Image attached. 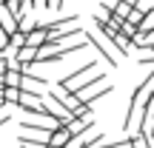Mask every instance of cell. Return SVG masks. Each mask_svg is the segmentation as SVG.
Here are the masks:
<instances>
[{
  "instance_id": "1",
  "label": "cell",
  "mask_w": 154,
  "mask_h": 148,
  "mask_svg": "<svg viewBox=\"0 0 154 148\" xmlns=\"http://www.w3.org/2000/svg\"><path fill=\"white\" fill-rule=\"evenodd\" d=\"M86 40H88V43H91L94 49L100 51V54H103V60L109 63L111 68H117V66H120V57H123V54L117 51V46L111 43L109 37H103L100 32H94V29H88V32H86Z\"/></svg>"
},
{
  "instance_id": "2",
  "label": "cell",
  "mask_w": 154,
  "mask_h": 148,
  "mask_svg": "<svg viewBox=\"0 0 154 148\" xmlns=\"http://www.w3.org/2000/svg\"><path fill=\"white\" fill-rule=\"evenodd\" d=\"M40 103H43V111H46L49 117H54V120L60 122L63 128H69V125H72V120H74V117H72V111H69V108H66V105H63V103H60V100H57L51 91H46Z\"/></svg>"
},
{
  "instance_id": "3",
  "label": "cell",
  "mask_w": 154,
  "mask_h": 148,
  "mask_svg": "<svg viewBox=\"0 0 154 148\" xmlns=\"http://www.w3.org/2000/svg\"><path fill=\"white\" fill-rule=\"evenodd\" d=\"M94 68H97V63H94V60H88V63H83V66L77 68V71L66 74V77H63L60 83H57V86H63V88H66V91H77V88L83 86V77H86L88 71H94Z\"/></svg>"
},
{
  "instance_id": "4",
  "label": "cell",
  "mask_w": 154,
  "mask_h": 148,
  "mask_svg": "<svg viewBox=\"0 0 154 148\" xmlns=\"http://www.w3.org/2000/svg\"><path fill=\"white\" fill-rule=\"evenodd\" d=\"M0 29H3V34H6V37H11L14 32H20V23L14 20V14H11L6 6H0Z\"/></svg>"
},
{
  "instance_id": "5",
  "label": "cell",
  "mask_w": 154,
  "mask_h": 148,
  "mask_svg": "<svg viewBox=\"0 0 154 148\" xmlns=\"http://www.w3.org/2000/svg\"><path fill=\"white\" fill-rule=\"evenodd\" d=\"M72 143V131L69 128H57L54 134H49V148H66Z\"/></svg>"
},
{
  "instance_id": "6",
  "label": "cell",
  "mask_w": 154,
  "mask_h": 148,
  "mask_svg": "<svg viewBox=\"0 0 154 148\" xmlns=\"http://www.w3.org/2000/svg\"><path fill=\"white\" fill-rule=\"evenodd\" d=\"M131 9H134L131 0H120V3H117V9H114V17H117L120 23H126V20H128V14H131Z\"/></svg>"
},
{
  "instance_id": "7",
  "label": "cell",
  "mask_w": 154,
  "mask_h": 148,
  "mask_svg": "<svg viewBox=\"0 0 154 148\" xmlns=\"http://www.w3.org/2000/svg\"><path fill=\"white\" fill-rule=\"evenodd\" d=\"M3 80H6V86H9V88H20V83H23V71H20V68H9V71L3 74Z\"/></svg>"
},
{
  "instance_id": "8",
  "label": "cell",
  "mask_w": 154,
  "mask_h": 148,
  "mask_svg": "<svg viewBox=\"0 0 154 148\" xmlns=\"http://www.w3.org/2000/svg\"><path fill=\"white\" fill-rule=\"evenodd\" d=\"M151 32H154V6L146 11L143 23H140V37H146V34H151Z\"/></svg>"
},
{
  "instance_id": "9",
  "label": "cell",
  "mask_w": 154,
  "mask_h": 148,
  "mask_svg": "<svg viewBox=\"0 0 154 148\" xmlns=\"http://www.w3.org/2000/svg\"><path fill=\"white\" fill-rule=\"evenodd\" d=\"M20 88H9V86H6L3 88V100H6V105H17V103H20Z\"/></svg>"
},
{
  "instance_id": "10",
  "label": "cell",
  "mask_w": 154,
  "mask_h": 148,
  "mask_svg": "<svg viewBox=\"0 0 154 148\" xmlns=\"http://www.w3.org/2000/svg\"><path fill=\"white\" fill-rule=\"evenodd\" d=\"M23 46H26V32H14L9 37V49H14V51H20Z\"/></svg>"
},
{
  "instance_id": "11",
  "label": "cell",
  "mask_w": 154,
  "mask_h": 148,
  "mask_svg": "<svg viewBox=\"0 0 154 148\" xmlns=\"http://www.w3.org/2000/svg\"><path fill=\"white\" fill-rule=\"evenodd\" d=\"M140 63H143V66H154V49H151V51H146V54L140 57Z\"/></svg>"
},
{
  "instance_id": "12",
  "label": "cell",
  "mask_w": 154,
  "mask_h": 148,
  "mask_svg": "<svg viewBox=\"0 0 154 148\" xmlns=\"http://www.w3.org/2000/svg\"><path fill=\"white\" fill-rule=\"evenodd\" d=\"M6 46H9V37H6V34H3V29H0V57H3Z\"/></svg>"
},
{
  "instance_id": "13",
  "label": "cell",
  "mask_w": 154,
  "mask_h": 148,
  "mask_svg": "<svg viewBox=\"0 0 154 148\" xmlns=\"http://www.w3.org/2000/svg\"><path fill=\"white\" fill-rule=\"evenodd\" d=\"M3 88H6V80H3V77H0V91H3Z\"/></svg>"
},
{
  "instance_id": "14",
  "label": "cell",
  "mask_w": 154,
  "mask_h": 148,
  "mask_svg": "<svg viewBox=\"0 0 154 148\" xmlns=\"http://www.w3.org/2000/svg\"><path fill=\"white\" fill-rule=\"evenodd\" d=\"M20 148H29V145H20Z\"/></svg>"
}]
</instances>
